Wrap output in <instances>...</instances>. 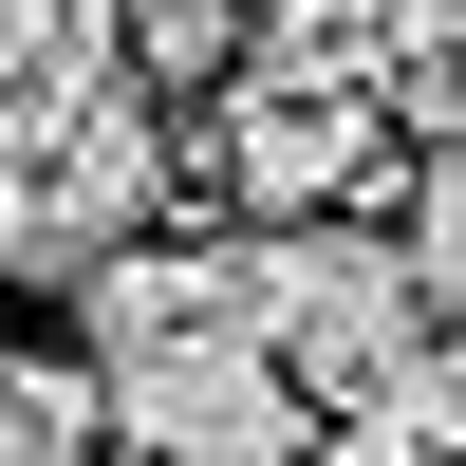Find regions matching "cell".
<instances>
[{
    "label": "cell",
    "mask_w": 466,
    "mask_h": 466,
    "mask_svg": "<svg viewBox=\"0 0 466 466\" xmlns=\"http://www.w3.org/2000/svg\"><path fill=\"white\" fill-rule=\"evenodd\" d=\"M187 187H206V168L168 149V112H149L131 56H56V75H19V94H0V280L75 299L112 243L187 224Z\"/></svg>",
    "instance_id": "1"
},
{
    "label": "cell",
    "mask_w": 466,
    "mask_h": 466,
    "mask_svg": "<svg viewBox=\"0 0 466 466\" xmlns=\"http://www.w3.org/2000/svg\"><path fill=\"white\" fill-rule=\"evenodd\" d=\"M243 318H261V355H280L318 410H373V392L448 336V318H430V261H410V224H355V206L261 224V243H243Z\"/></svg>",
    "instance_id": "2"
},
{
    "label": "cell",
    "mask_w": 466,
    "mask_h": 466,
    "mask_svg": "<svg viewBox=\"0 0 466 466\" xmlns=\"http://www.w3.org/2000/svg\"><path fill=\"white\" fill-rule=\"evenodd\" d=\"M94 373H112V448L131 466H318V392L261 355V318L149 336V355H94Z\"/></svg>",
    "instance_id": "3"
},
{
    "label": "cell",
    "mask_w": 466,
    "mask_h": 466,
    "mask_svg": "<svg viewBox=\"0 0 466 466\" xmlns=\"http://www.w3.org/2000/svg\"><path fill=\"white\" fill-rule=\"evenodd\" d=\"M373 149H392V94H373V75H261L243 56L206 94V149H187V168H206L243 224H299V206H355Z\"/></svg>",
    "instance_id": "4"
},
{
    "label": "cell",
    "mask_w": 466,
    "mask_h": 466,
    "mask_svg": "<svg viewBox=\"0 0 466 466\" xmlns=\"http://www.w3.org/2000/svg\"><path fill=\"white\" fill-rule=\"evenodd\" d=\"M206 318H243V243H187V224H149V243H112L75 280L94 355H149V336H206Z\"/></svg>",
    "instance_id": "5"
},
{
    "label": "cell",
    "mask_w": 466,
    "mask_h": 466,
    "mask_svg": "<svg viewBox=\"0 0 466 466\" xmlns=\"http://www.w3.org/2000/svg\"><path fill=\"white\" fill-rule=\"evenodd\" d=\"M0 466H112V373L0 355Z\"/></svg>",
    "instance_id": "6"
},
{
    "label": "cell",
    "mask_w": 466,
    "mask_h": 466,
    "mask_svg": "<svg viewBox=\"0 0 466 466\" xmlns=\"http://www.w3.org/2000/svg\"><path fill=\"white\" fill-rule=\"evenodd\" d=\"M392 131L430 149V168H466V37H410L392 56Z\"/></svg>",
    "instance_id": "7"
},
{
    "label": "cell",
    "mask_w": 466,
    "mask_h": 466,
    "mask_svg": "<svg viewBox=\"0 0 466 466\" xmlns=\"http://www.w3.org/2000/svg\"><path fill=\"white\" fill-rule=\"evenodd\" d=\"M410 261H430V318L466 336V168H430V187H410Z\"/></svg>",
    "instance_id": "8"
},
{
    "label": "cell",
    "mask_w": 466,
    "mask_h": 466,
    "mask_svg": "<svg viewBox=\"0 0 466 466\" xmlns=\"http://www.w3.org/2000/svg\"><path fill=\"white\" fill-rule=\"evenodd\" d=\"M56 56H94V37H75V0H0V94H19V75H56Z\"/></svg>",
    "instance_id": "9"
}]
</instances>
